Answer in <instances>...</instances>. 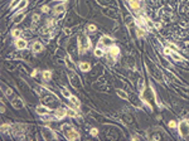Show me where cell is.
<instances>
[{
	"instance_id": "1",
	"label": "cell",
	"mask_w": 189,
	"mask_h": 141,
	"mask_svg": "<svg viewBox=\"0 0 189 141\" xmlns=\"http://www.w3.org/2000/svg\"><path fill=\"white\" fill-rule=\"evenodd\" d=\"M62 130H63V133H64V136H66L67 140L73 141V140H78V139H79V133L76 131L72 126H69V125L66 123V125L62 126Z\"/></svg>"
},
{
	"instance_id": "8",
	"label": "cell",
	"mask_w": 189,
	"mask_h": 141,
	"mask_svg": "<svg viewBox=\"0 0 189 141\" xmlns=\"http://www.w3.org/2000/svg\"><path fill=\"white\" fill-rule=\"evenodd\" d=\"M67 113H68V111H67L66 108H58L56 111V116H57V118H62V117H64L66 116Z\"/></svg>"
},
{
	"instance_id": "16",
	"label": "cell",
	"mask_w": 189,
	"mask_h": 141,
	"mask_svg": "<svg viewBox=\"0 0 189 141\" xmlns=\"http://www.w3.org/2000/svg\"><path fill=\"white\" fill-rule=\"evenodd\" d=\"M42 77H43L44 81H49V79L52 78V72H50V71H44V72L42 73Z\"/></svg>"
},
{
	"instance_id": "10",
	"label": "cell",
	"mask_w": 189,
	"mask_h": 141,
	"mask_svg": "<svg viewBox=\"0 0 189 141\" xmlns=\"http://www.w3.org/2000/svg\"><path fill=\"white\" fill-rule=\"evenodd\" d=\"M79 69H81L82 72H88V71L91 69V64H90L88 62H82V63L79 64Z\"/></svg>"
},
{
	"instance_id": "28",
	"label": "cell",
	"mask_w": 189,
	"mask_h": 141,
	"mask_svg": "<svg viewBox=\"0 0 189 141\" xmlns=\"http://www.w3.org/2000/svg\"><path fill=\"white\" fill-rule=\"evenodd\" d=\"M177 126V123L174 122V121H170L169 122V127H175Z\"/></svg>"
},
{
	"instance_id": "33",
	"label": "cell",
	"mask_w": 189,
	"mask_h": 141,
	"mask_svg": "<svg viewBox=\"0 0 189 141\" xmlns=\"http://www.w3.org/2000/svg\"><path fill=\"white\" fill-rule=\"evenodd\" d=\"M134 1H139V3H140V1H141V0H134Z\"/></svg>"
},
{
	"instance_id": "27",
	"label": "cell",
	"mask_w": 189,
	"mask_h": 141,
	"mask_svg": "<svg viewBox=\"0 0 189 141\" xmlns=\"http://www.w3.org/2000/svg\"><path fill=\"white\" fill-rule=\"evenodd\" d=\"M33 20H34V21H38V20H39V14H34V15H33Z\"/></svg>"
},
{
	"instance_id": "18",
	"label": "cell",
	"mask_w": 189,
	"mask_h": 141,
	"mask_svg": "<svg viewBox=\"0 0 189 141\" xmlns=\"http://www.w3.org/2000/svg\"><path fill=\"white\" fill-rule=\"evenodd\" d=\"M94 56L96 57H102L104 56V50H102V49H101V47H98V48H96V49H94Z\"/></svg>"
},
{
	"instance_id": "15",
	"label": "cell",
	"mask_w": 189,
	"mask_h": 141,
	"mask_svg": "<svg viewBox=\"0 0 189 141\" xmlns=\"http://www.w3.org/2000/svg\"><path fill=\"white\" fill-rule=\"evenodd\" d=\"M170 56H171V58H173L174 61H178V62H180V61H184V59H183V57L180 56V54H178L177 52H171V53H170Z\"/></svg>"
},
{
	"instance_id": "19",
	"label": "cell",
	"mask_w": 189,
	"mask_h": 141,
	"mask_svg": "<svg viewBox=\"0 0 189 141\" xmlns=\"http://www.w3.org/2000/svg\"><path fill=\"white\" fill-rule=\"evenodd\" d=\"M63 10H64V5L59 4V5H57L56 8H54V13H57V14H59V13H62Z\"/></svg>"
},
{
	"instance_id": "29",
	"label": "cell",
	"mask_w": 189,
	"mask_h": 141,
	"mask_svg": "<svg viewBox=\"0 0 189 141\" xmlns=\"http://www.w3.org/2000/svg\"><path fill=\"white\" fill-rule=\"evenodd\" d=\"M137 35H139V37H141V35H144V32H142L141 29H137Z\"/></svg>"
},
{
	"instance_id": "34",
	"label": "cell",
	"mask_w": 189,
	"mask_h": 141,
	"mask_svg": "<svg viewBox=\"0 0 189 141\" xmlns=\"http://www.w3.org/2000/svg\"><path fill=\"white\" fill-rule=\"evenodd\" d=\"M187 122H188V123H189V120H188V121H187Z\"/></svg>"
},
{
	"instance_id": "6",
	"label": "cell",
	"mask_w": 189,
	"mask_h": 141,
	"mask_svg": "<svg viewBox=\"0 0 189 141\" xmlns=\"http://www.w3.org/2000/svg\"><path fill=\"white\" fill-rule=\"evenodd\" d=\"M15 47L18 49H25L27 48V40L25 39H21V38H18L15 40Z\"/></svg>"
},
{
	"instance_id": "17",
	"label": "cell",
	"mask_w": 189,
	"mask_h": 141,
	"mask_svg": "<svg viewBox=\"0 0 189 141\" xmlns=\"http://www.w3.org/2000/svg\"><path fill=\"white\" fill-rule=\"evenodd\" d=\"M11 35H13L14 38H17V39H18V38L21 35V30H20V29H14V30L11 32Z\"/></svg>"
},
{
	"instance_id": "31",
	"label": "cell",
	"mask_w": 189,
	"mask_h": 141,
	"mask_svg": "<svg viewBox=\"0 0 189 141\" xmlns=\"http://www.w3.org/2000/svg\"><path fill=\"white\" fill-rule=\"evenodd\" d=\"M68 115H69V116H76V112H75V111H69Z\"/></svg>"
},
{
	"instance_id": "12",
	"label": "cell",
	"mask_w": 189,
	"mask_h": 141,
	"mask_svg": "<svg viewBox=\"0 0 189 141\" xmlns=\"http://www.w3.org/2000/svg\"><path fill=\"white\" fill-rule=\"evenodd\" d=\"M1 88L4 90V93H5V96H6V97H9V98H10V97L13 96V91L10 90L9 87H6V86L4 85V83L1 85Z\"/></svg>"
},
{
	"instance_id": "3",
	"label": "cell",
	"mask_w": 189,
	"mask_h": 141,
	"mask_svg": "<svg viewBox=\"0 0 189 141\" xmlns=\"http://www.w3.org/2000/svg\"><path fill=\"white\" fill-rule=\"evenodd\" d=\"M178 130H179V133L181 137H187L189 135V123L187 121H181L178 126Z\"/></svg>"
},
{
	"instance_id": "26",
	"label": "cell",
	"mask_w": 189,
	"mask_h": 141,
	"mask_svg": "<svg viewBox=\"0 0 189 141\" xmlns=\"http://www.w3.org/2000/svg\"><path fill=\"white\" fill-rule=\"evenodd\" d=\"M91 133H92L93 136H97V133H98V130H97V129H92V130H91Z\"/></svg>"
},
{
	"instance_id": "32",
	"label": "cell",
	"mask_w": 189,
	"mask_h": 141,
	"mask_svg": "<svg viewBox=\"0 0 189 141\" xmlns=\"http://www.w3.org/2000/svg\"><path fill=\"white\" fill-rule=\"evenodd\" d=\"M0 110H1V112H5V106L1 105V108H0Z\"/></svg>"
},
{
	"instance_id": "5",
	"label": "cell",
	"mask_w": 189,
	"mask_h": 141,
	"mask_svg": "<svg viewBox=\"0 0 189 141\" xmlns=\"http://www.w3.org/2000/svg\"><path fill=\"white\" fill-rule=\"evenodd\" d=\"M11 105H13V107H14V108H17V110H21V108L24 107L23 101H21L19 97H15L14 100H11Z\"/></svg>"
},
{
	"instance_id": "25",
	"label": "cell",
	"mask_w": 189,
	"mask_h": 141,
	"mask_svg": "<svg viewBox=\"0 0 189 141\" xmlns=\"http://www.w3.org/2000/svg\"><path fill=\"white\" fill-rule=\"evenodd\" d=\"M42 10H43V13H48L49 11V6L44 5V6H42Z\"/></svg>"
},
{
	"instance_id": "21",
	"label": "cell",
	"mask_w": 189,
	"mask_h": 141,
	"mask_svg": "<svg viewBox=\"0 0 189 141\" xmlns=\"http://www.w3.org/2000/svg\"><path fill=\"white\" fill-rule=\"evenodd\" d=\"M27 4H28V1H27V0H23V1H21V3H20V4L18 5V8H17V9H18V10L24 9V8L27 6Z\"/></svg>"
},
{
	"instance_id": "4",
	"label": "cell",
	"mask_w": 189,
	"mask_h": 141,
	"mask_svg": "<svg viewBox=\"0 0 189 141\" xmlns=\"http://www.w3.org/2000/svg\"><path fill=\"white\" fill-rule=\"evenodd\" d=\"M113 43V40L111 39L110 37H101V39H100V43H98V47H101V46H108V47H111Z\"/></svg>"
},
{
	"instance_id": "11",
	"label": "cell",
	"mask_w": 189,
	"mask_h": 141,
	"mask_svg": "<svg viewBox=\"0 0 189 141\" xmlns=\"http://www.w3.org/2000/svg\"><path fill=\"white\" fill-rule=\"evenodd\" d=\"M130 6L132 8L134 11H139L140 10V3L139 1H134V0H130Z\"/></svg>"
},
{
	"instance_id": "23",
	"label": "cell",
	"mask_w": 189,
	"mask_h": 141,
	"mask_svg": "<svg viewBox=\"0 0 189 141\" xmlns=\"http://www.w3.org/2000/svg\"><path fill=\"white\" fill-rule=\"evenodd\" d=\"M96 25H93V24H90V25H88V30H90V32H96Z\"/></svg>"
},
{
	"instance_id": "22",
	"label": "cell",
	"mask_w": 189,
	"mask_h": 141,
	"mask_svg": "<svg viewBox=\"0 0 189 141\" xmlns=\"http://www.w3.org/2000/svg\"><path fill=\"white\" fill-rule=\"evenodd\" d=\"M117 94H119L120 97H122L123 100H126V98H127V93H126V92H123V91H121V90H117Z\"/></svg>"
},
{
	"instance_id": "9",
	"label": "cell",
	"mask_w": 189,
	"mask_h": 141,
	"mask_svg": "<svg viewBox=\"0 0 189 141\" xmlns=\"http://www.w3.org/2000/svg\"><path fill=\"white\" fill-rule=\"evenodd\" d=\"M37 112L39 115H42V116H44V115L49 113V108L46 107V106H39V107H37Z\"/></svg>"
},
{
	"instance_id": "13",
	"label": "cell",
	"mask_w": 189,
	"mask_h": 141,
	"mask_svg": "<svg viewBox=\"0 0 189 141\" xmlns=\"http://www.w3.org/2000/svg\"><path fill=\"white\" fill-rule=\"evenodd\" d=\"M108 53H110V56H112V57H115V56H117L119 53H120V49L117 47H110V49H108Z\"/></svg>"
},
{
	"instance_id": "7",
	"label": "cell",
	"mask_w": 189,
	"mask_h": 141,
	"mask_svg": "<svg viewBox=\"0 0 189 141\" xmlns=\"http://www.w3.org/2000/svg\"><path fill=\"white\" fill-rule=\"evenodd\" d=\"M32 50L35 52V53L42 52V50H43V44H42L40 42H34V43L32 44Z\"/></svg>"
},
{
	"instance_id": "2",
	"label": "cell",
	"mask_w": 189,
	"mask_h": 141,
	"mask_svg": "<svg viewBox=\"0 0 189 141\" xmlns=\"http://www.w3.org/2000/svg\"><path fill=\"white\" fill-rule=\"evenodd\" d=\"M78 47H79V53H85L87 49L91 47V42L86 35H81L78 38Z\"/></svg>"
},
{
	"instance_id": "30",
	"label": "cell",
	"mask_w": 189,
	"mask_h": 141,
	"mask_svg": "<svg viewBox=\"0 0 189 141\" xmlns=\"http://www.w3.org/2000/svg\"><path fill=\"white\" fill-rule=\"evenodd\" d=\"M164 53H165V54H170L171 52H170L169 48H165V49H164Z\"/></svg>"
},
{
	"instance_id": "14",
	"label": "cell",
	"mask_w": 189,
	"mask_h": 141,
	"mask_svg": "<svg viewBox=\"0 0 189 141\" xmlns=\"http://www.w3.org/2000/svg\"><path fill=\"white\" fill-rule=\"evenodd\" d=\"M69 101H71V106L73 105V106L77 107V108L79 107V101L77 100V97H75V96H71V97H69Z\"/></svg>"
},
{
	"instance_id": "24",
	"label": "cell",
	"mask_w": 189,
	"mask_h": 141,
	"mask_svg": "<svg viewBox=\"0 0 189 141\" xmlns=\"http://www.w3.org/2000/svg\"><path fill=\"white\" fill-rule=\"evenodd\" d=\"M66 63H67V66L69 67V68H72V69L75 68V66H73V63H71V61H69L68 58H67V59H66Z\"/></svg>"
},
{
	"instance_id": "20",
	"label": "cell",
	"mask_w": 189,
	"mask_h": 141,
	"mask_svg": "<svg viewBox=\"0 0 189 141\" xmlns=\"http://www.w3.org/2000/svg\"><path fill=\"white\" fill-rule=\"evenodd\" d=\"M62 94H63L64 97H67V98H69V97L72 96V94H71V92H69L67 88H62Z\"/></svg>"
}]
</instances>
